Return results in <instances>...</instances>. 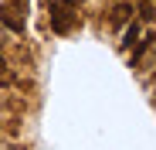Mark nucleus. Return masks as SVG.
I'll return each mask as SVG.
<instances>
[{
    "mask_svg": "<svg viewBox=\"0 0 156 150\" xmlns=\"http://www.w3.org/2000/svg\"><path fill=\"white\" fill-rule=\"evenodd\" d=\"M136 41H139V24L133 21V24H129V28L122 31V41H119V44H122V48H133Z\"/></svg>",
    "mask_w": 156,
    "mask_h": 150,
    "instance_id": "obj_5",
    "label": "nucleus"
},
{
    "mask_svg": "<svg viewBox=\"0 0 156 150\" xmlns=\"http://www.w3.org/2000/svg\"><path fill=\"white\" fill-rule=\"evenodd\" d=\"M71 21H75L71 7H65V4H55V0H51V28H55L58 34H65V31H71Z\"/></svg>",
    "mask_w": 156,
    "mask_h": 150,
    "instance_id": "obj_1",
    "label": "nucleus"
},
{
    "mask_svg": "<svg viewBox=\"0 0 156 150\" xmlns=\"http://www.w3.org/2000/svg\"><path fill=\"white\" fill-rule=\"evenodd\" d=\"M153 41H156L153 34H146V38H139V41H136V48H133V65H139V58H146V55H149Z\"/></svg>",
    "mask_w": 156,
    "mask_h": 150,
    "instance_id": "obj_3",
    "label": "nucleus"
},
{
    "mask_svg": "<svg viewBox=\"0 0 156 150\" xmlns=\"http://www.w3.org/2000/svg\"><path fill=\"white\" fill-rule=\"evenodd\" d=\"M0 41H4V31H0Z\"/></svg>",
    "mask_w": 156,
    "mask_h": 150,
    "instance_id": "obj_8",
    "label": "nucleus"
},
{
    "mask_svg": "<svg viewBox=\"0 0 156 150\" xmlns=\"http://www.w3.org/2000/svg\"><path fill=\"white\" fill-rule=\"evenodd\" d=\"M0 24L14 34H24V14H17L10 4H0Z\"/></svg>",
    "mask_w": 156,
    "mask_h": 150,
    "instance_id": "obj_2",
    "label": "nucleus"
},
{
    "mask_svg": "<svg viewBox=\"0 0 156 150\" xmlns=\"http://www.w3.org/2000/svg\"><path fill=\"white\" fill-rule=\"evenodd\" d=\"M139 14H143V21H153V4H149V0H143V7H139Z\"/></svg>",
    "mask_w": 156,
    "mask_h": 150,
    "instance_id": "obj_6",
    "label": "nucleus"
},
{
    "mask_svg": "<svg viewBox=\"0 0 156 150\" xmlns=\"http://www.w3.org/2000/svg\"><path fill=\"white\" fill-rule=\"evenodd\" d=\"M0 82H7V62H4V55H0Z\"/></svg>",
    "mask_w": 156,
    "mask_h": 150,
    "instance_id": "obj_7",
    "label": "nucleus"
},
{
    "mask_svg": "<svg viewBox=\"0 0 156 150\" xmlns=\"http://www.w3.org/2000/svg\"><path fill=\"white\" fill-rule=\"evenodd\" d=\"M136 10H133V4H119L115 10H112V24H115V28H119V24H126L129 17H133Z\"/></svg>",
    "mask_w": 156,
    "mask_h": 150,
    "instance_id": "obj_4",
    "label": "nucleus"
}]
</instances>
